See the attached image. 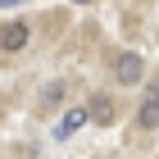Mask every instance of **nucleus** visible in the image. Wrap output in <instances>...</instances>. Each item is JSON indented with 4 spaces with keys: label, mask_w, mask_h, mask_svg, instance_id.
I'll return each mask as SVG.
<instances>
[{
    "label": "nucleus",
    "mask_w": 159,
    "mask_h": 159,
    "mask_svg": "<svg viewBox=\"0 0 159 159\" xmlns=\"http://www.w3.org/2000/svg\"><path fill=\"white\" fill-rule=\"evenodd\" d=\"M86 118H91V114H86V109H68V114H64V118H59V127H55V136H59V141H68V136H73V132H77V127H82Z\"/></svg>",
    "instance_id": "20e7f679"
},
{
    "label": "nucleus",
    "mask_w": 159,
    "mask_h": 159,
    "mask_svg": "<svg viewBox=\"0 0 159 159\" xmlns=\"http://www.w3.org/2000/svg\"><path fill=\"white\" fill-rule=\"evenodd\" d=\"M9 5H23V0H0V9H9Z\"/></svg>",
    "instance_id": "0eeeda50"
},
{
    "label": "nucleus",
    "mask_w": 159,
    "mask_h": 159,
    "mask_svg": "<svg viewBox=\"0 0 159 159\" xmlns=\"http://www.w3.org/2000/svg\"><path fill=\"white\" fill-rule=\"evenodd\" d=\"M136 123H141V127H159V82L150 86V96H146V105H141V114H136Z\"/></svg>",
    "instance_id": "7ed1b4c3"
},
{
    "label": "nucleus",
    "mask_w": 159,
    "mask_h": 159,
    "mask_svg": "<svg viewBox=\"0 0 159 159\" xmlns=\"http://www.w3.org/2000/svg\"><path fill=\"white\" fill-rule=\"evenodd\" d=\"M86 114H91V118H96V123H114V100H109V96H96V100H91V109H86Z\"/></svg>",
    "instance_id": "39448f33"
},
{
    "label": "nucleus",
    "mask_w": 159,
    "mask_h": 159,
    "mask_svg": "<svg viewBox=\"0 0 159 159\" xmlns=\"http://www.w3.org/2000/svg\"><path fill=\"white\" fill-rule=\"evenodd\" d=\"M59 96H64V86H50L46 96H41V109H50V105H59Z\"/></svg>",
    "instance_id": "423d86ee"
},
{
    "label": "nucleus",
    "mask_w": 159,
    "mask_h": 159,
    "mask_svg": "<svg viewBox=\"0 0 159 159\" xmlns=\"http://www.w3.org/2000/svg\"><path fill=\"white\" fill-rule=\"evenodd\" d=\"M114 73H118V82H141V73H146V64H141V55H118V68H114Z\"/></svg>",
    "instance_id": "f03ea898"
},
{
    "label": "nucleus",
    "mask_w": 159,
    "mask_h": 159,
    "mask_svg": "<svg viewBox=\"0 0 159 159\" xmlns=\"http://www.w3.org/2000/svg\"><path fill=\"white\" fill-rule=\"evenodd\" d=\"M23 46H27V23L14 18V23L0 27V50H5V55H14V50H23Z\"/></svg>",
    "instance_id": "f257e3e1"
},
{
    "label": "nucleus",
    "mask_w": 159,
    "mask_h": 159,
    "mask_svg": "<svg viewBox=\"0 0 159 159\" xmlns=\"http://www.w3.org/2000/svg\"><path fill=\"white\" fill-rule=\"evenodd\" d=\"M77 5H91V0H77Z\"/></svg>",
    "instance_id": "6e6552de"
}]
</instances>
